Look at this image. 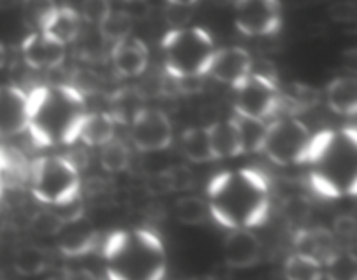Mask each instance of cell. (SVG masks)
I'll return each instance as SVG.
<instances>
[{"instance_id": "cell-33", "label": "cell", "mask_w": 357, "mask_h": 280, "mask_svg": "<svg viewBox=\"0 0 357 280\" xmlns=\"http://www.w3.org/2000/svg\"><path fill=\"white\" fill-rule=\"evenodd\" d=\"M63 226V219L56 215V211H42L31 218V232L40 237H56Z\"/></svg>"}, {"instance_id": "cell-24", "label": "cell", "mask_w": 357, "mask_h": 280, "mask_svg": "<svg viewBox=\"0 0 357 280\" xmlns=\"http://www.w3.org/2000/svg\"><path fill=\"white\" fill-rule=\"evenodd\" d=\"M181 150H183L185 157L194 164H208L216 160L206 127L187 129L181 134Z\"/></svg>"}, {"instance_id": "cell-13", "label": "cell", "mask_w": 357, "mask_h": 280, "mask_svg": "<svg viewBox=\"0 0 357 280\" xmlns=\"http://www.w3.org/2000/svg\"><path fill=\"white\" fill-rule=\"evenodd\" d=\"M58 247L66 258H80L89 254L98 246V232L86 216L63 223L58 232Z\"/></svg>"}, {"instance_id": "cell-9", "label": "cell", "mask_w": 357, "mask_h": 280, "mask_svg": "<svg viewBox=\"0 0 357 280\" xmlns=\"http://www.w3.org/2000/svg\"><path fill=\"white\" fill-rule=\"evenodd\" d=\"M282 6L279 0L236 2V26L246 37H268L281 30Z\"/></svg>"}, {"instance_id": "cell-21", "label": "cell", "mask_w": 357, "mask_h": 280, "mask_svg": "<svg viewBox=\"0 0 357 280\" xmlns=\"http://www.w3.org/2000/svg\"><path fill=\"white\" fill-rule=\"evenodd\" d=\"M328 107L342 117H352L357 111V80L354 77H337L326 89Z\"/></svg>"}, {"instance_id": "cell-19", "label": "cell", "mask_w": 357, "mask_h": 280, "mask_svg": "<svg viewBox=\"0 0 357 280\" xmlns=\"http://www.w3.org/2000/svg\"><path fill=\"white\" fill-rule=\"evenodd\" d=\"M80 28H82V17H80L79 10L70 6H63L52 10V14L45 20L38 31L44 33L45 37L66 45L77 40V37L80 35Z\"/></svg>"}, {"instance_id": "cell-5", "label": "cell", "mask_w": 357, "mask_h": 280, "mask_svg": "<svg viewBox=\"0 0 357 280\" xmlns=\"http://www.w3.org/2000/svg\"><path fill=\"white\" fill-rule=\"evenodd\" d=\"M215 52V40L204 28H173L162 38L164 68L173 80L202 79Z\"/></svg>"}, {"instance_id": "cell-8", "label": "cell", "mask_w": 357, "mask_h": 280, "mask_svg": "<svg viewBox=\"0 0 357 280\" xmlns=\"http://www.w3.org/2000/svg\"><path fill=\"white\" fill-rule=\"evenodd\" d=\"M309 127L293 115L272 118L265 125V136L260 152L278 166H295L303 164L307 150L310 146Z\"/></svg>"}, {"instance_id": "cell-6", "label": "cell", "mask_w": 357, "mask_h": 280, "mask_svg": "<svg viewBox=\"0 0 357 280\" xmlns=\"http://www.w3.org/2000/svg\"><path fill=\"white\" fill-rule=\"evenodd\" d=\"M30 188L38 202L59 208L80 197L79 169L65 155H45L30 167Z\"/></svg>"}, {"instance_id": "cell-36", "label": "cell", "mask_w": 357, "mask_h": 280, "mask_svg": "<svg viewBox=\"0 0 357 280\" xmlns=\"http://www.w3.org/2000/svg\"><path fill=\"white\" fill-rule=\"evenodd\" d=\"M328 14L335 23H352L357 16V7L352 0H338L331 3Z\"/></svg>"}, {"instance_id": "cell-42", "label": "cell", "mask_w": 357, "mask_h": 280, "mask_svg": "<svg viewBox=\"0 0 357 280\" xmlns=\"http://www.w3.org/2000/svg\"><path fill=\"white\" fill-rule=\"evenodd\" d=\"M167 3H178V6H187V7H194L199 0H166Z\"/></svg>"}, {"instance_id": "cell-17", "label": "cell", "mask_w": 357, "mask_h": 280, "mask_svg": "<svg viewBox=\"0 0 357 280\" xmlns=\"http://www.w3.org/2000/svg\"><path fill=\"white\" fill-rule=\"evenodd\" d=\"M112 63L121 77H139L149 65V49L139 38H126L112 45Z\"/></svg>"}, {"instance_id": "cell-45", "label": "cell", "mask_w": 357, "mask_h": 280, "mask_svg": "<svg viewBox=\"0 0 357 280\" xmlns=\"http://www.w3.org/2000/svg\"><path fill=\"white\" fill-rule=\"evenodd\" d=\"M126 3H143L145 0H124Z\"/></svg>"}, {"instance_id": "cell-11", "label": "cell", "mask_w": 357, "mask_h": 280, "mask_svg": "<svg viewBox=\"0 0 357 280\" xmlns=\"http://www.w3.org/2000/svg\"><path fill=\"white\" fill-rule=\"evenodd\" d=\"M253 70V58L243 47L216 49L206 75L213 77L218 82L227 84L234 89L239 86Z\"/></svg>"}, {"instance_id": "cell-22", "label": "cell", "mask_w": 357, "mask_h": 280, "mask_svg": "<svg viewBox=\"0 0 357 280\" xmlns=\"http://www.w3.org/2000/svg\"><path fill=\"white\" fill-rule=\"evenodd\" d=\"M143 108H145V100H143L142 93L135 87H122V89L115 91L110 96V110H108V114L117 122V125H128L131 124L136 114Z\"/></svg>"}, {"instance_id": "cell-38", "label": "cell", "mask_w": 357, "mask_h": 280, "mask_svg": "<svg viewBox=\"0 0 357 280\" xmlns=\"http://www.w3.org/2000/svg\"><path fill=\"white\" fill-rule=\"evenodd\" d=\"M333 235L337 240H344V242H354L356 239V219L352 216H340L335 219L333 225Z\"/></svg>"}, {"instance_id": "cell-25", "label": "cell", "mask_w": 357, "mask_h": 280, "mask_svg": "<svg viewBox=\"0 0 357 280\" xmlns=\"http://www.w3.org/2000/svg\"><path fill=\"white\" fill-rule=\"evenodd\" d=\"M132 16L126 10H114L112 9L108 13V16L98 24V30H100V37L105 42H110L112 45L117 44V42L126 40L129 38L132 31Z\"/></svg>"}, {"instance_id": "cell-12", "label": "cell", "mask_w": 357, "mask_h": 280, "mask_svg": "<svg viewBox=\"0 0 357 280\" xmlns=\"http://www.w3.org/2000/svg\"><path fill=\"white\" fill-rule=\"evenodd\" d=\"M28 98L16 86H0V138L17 136L26 131Z\"/></svg>"}, {"instance_id": "cell-27", "label": "cell", "mask_w": 357, "mask_h": 280, "mask_svg": "<svg viewBox=\"0 0 357 280\" xmlns=\"http://www.w3.org/2000/svg\"><path fill=\"white\" fill-rule=\"evenodd\" d=\"M286 280H323V265L314 258L295 253L284 263Z\"/></svg>"}, {"instance_id": "cell-39", "label": "cell", "mask_w": 357, "mask_h": 280, "mask_svg": "<svg viewBox=\"0 0 357 280\" xmlns=\"http://www.w3.org/2000/svg\"><path fill=\"white\" fill-rule=\"evenodd\" d=\"M286 216L293 223L305 221L307 216H309V204L303 199H293L286 204Z\"/></svg>"}, {"instance_id": "cell-10", "label": "cell", "mask_w": 357, "mask_h": 280, "mask_svg": "<svg viewBox=\"0 0 357 280\" xmlns=\"http://www.w3.org/2000/svg\"><path fill=\"white\" fill-rule=\"evenodd\" d=\"M131 141L139 152L153 153L167 150L173 143V125L160 110L145 107L131 120Z\"/></svg>"}, {"instance_id": "cell-16", "label": "cell", "mask_w": 357, "mask_h": 280, "mask_svg": "<svg viewBox=\"0 0 357 280\" xmlns=\"http://www.w3.org/2000/svg\"><path fill=\"white\" fill-rule=\"evenodd\" d=\"M296 253L314 258L321 265H326L340 251L337 237L328 228H300L295 235Z\"/></svg>"}, {"instance_id": "cell-40", "label": "cell", "mask_w": 357, "mask_h": 280, "mask_svg": "<svg viewBox=\"0 0 357 280\" xmlns=\"http://www.w3.org/2000/svg\"><path fill=\"white\" fill-rule=\"evenodd\" d=\"M13 159L7 155V152L0 150V197H2V192L6 188V180H7V174L13 171Z\"/></svg>"}, {"instance_id": "cell-7", "label": "cell", "mask_w": 357, "mask_h": 280, "mask_svg": "<svg viewBox=\"0 0 357 280\" xmlns=\"http://www.w3.org/2000/svg\"><path fill=\"white\" fill-rule=\"evenodd\" d=\"M234 111L237 117L267 124L281 111V89L274 73L251 70L250 75L234 87Z\"/></svg>"}, {"instance_id": "cell-31", "label": "cell", "mask_w": 357, "mask_h": 280, "mask_svg": "<svg viewBox=\"0 0 357 280\" xmlns=\"http://www.w3.org/2000/svg\"><path fill=\"white\" fill-rule=\"evenodd\" d=\"M234 117H236L237 125H239L244 153L260 152L261 141H264V136H265V125L267 124L258 120H251V118L237 117V115H234Z\"/></svg>"}, {"instance_id": "cell-3", "label": "cell", "mask_w": 357, "mask_h": 280, "mask_svg": "<svg viewBox=\"0 0 357 280\" xmlns=\"http://www.w3.org/2000/svg\"><path fill=\"white\" fill-rule=\"evenodd\" d=\"M303 164H309L310 183L323 197H354L357 192L356 127L326 129L312 134Z\"/></svg>"}, {"instance_id": "cell-46", "label": "cell", "mask_w": 357, "mask_h": 280, "mask_svg": "<svg viewBox=\"0 0 357 280\" xmlns=\"http://www.w3.org/2000/svg\"><path fill=\"white\" fill-rule=\"evenodd\" d=\"M194 280H215L213 277H201V279H194Z\"/></svg>"}, {"instance_id": "cell-44", "label": "cell", "mask_w": 357, "mask_h": 280, "mask_svg": "<svg viewBox=\"0 0 357 280\" xmlns=\"http://www.w3.org/2000/svg\"><path fill=\"white\" fill-rule=\"evenodd\" d=\"M49 280H68V279H66V274H59V275H54V277H51Z\"/></svg>"}, {"instance_id": "cell-14", "label": "cell", "mask_w": 357, "mask_h": 280, "mask_svg": "<svg viewBox=\"0 0 357 280\" xmlns=\"http://www.w3.org/2000/svg\"><path fill=\"white\" fill-rule=\"evenodd\" d=\"M24 63L33 70H54L65 61V45L45 37L40 31L30 33L21 44Z\"/></svg>"}, {"instance_id": "cell-43", "label": "cell", "mask_w": 357, "mask_h": 280, "mask_svg": "<svg viewBox=\"0 0 357 280\" xmlns=\"http://www.w3.org/2000/svg\"><path fill=\"white\" fill-rule=\"evenodd\" d=\"M6 61H7V51H6V47H3L2 42H0V70L6 66Z\"/></svg>"}, {"instance_id": "cell-4", "label": "cell", "mask_w": 357, "mask_h": 280, "mask_svg": "<svg viewBox=\"0 0 357 280\" xmlns=\"http://www.w3.org/2000/svg\"><path fill=\"white\" fill-rule=\"evenodd\" d=\"M108 280H164L166 249L155 232L121 230L108 235L103 246Z\"/></svg>"}, {"instance_id": "cell-29", "label": "cell", "mask_w": 357, "mask_h": 280, "mask_svg": "<svg viewBox=\"0 0 357 280\" xmlns=\"http://www.w3.org/2000/svg\"><path fill=\"white\" fill-rule=\"evenodd\" d=\"M208 204L195 195H183L174 202V216L180 223L188 226L202 225L208 218Z\"/></svg>"}, {"instance_id": "cell-2", "label": "cell", "mask_w": 357, "mask_h": 280, "mask_svg": "<svg viewBox=\"0 0 357 280\" xmlns=\"http://www.w3.org/2000/svg\"><path fill=\"white\" fill-rule=\"evenodd\" d=\"M28 125L35 146L73 145L87 114L86 98L70 84L38 86L26 93Z\"/></svg>"}, {"instance_id": "cell-15", "label": "cell", "mask_w": 357, "mask_h": 280, "mask_svg": "<svg viewBox=\"0 0 357 280\" xmlns=\"http://www.w3.org/2000/svg\"><path fill=\"white\" fill-rule=\"evenodd\" d=\"M261 244L250 228H236L229 233L223 246L225 263L236 270L255 267L260 260Z\"/></svg>"}, {"instance_id": "cell-41", "label": "cell", "mask_w": 357, "mask_h": 280, "mask_svg": "<svg viewBox=\"0 0 357 280\" xmlns=\"http://www.w3.org/2000/svg\"><path fill=\"white\" fill-rule=\"evenodd\" d=\"M65 274H66V279H68V280H96L94 274H91L89 270H84V268H80V270L65 272Z\"/></svg>"}, {"instance_id": "cell-26", "label": "cell", "mask_w": 357, "mask_h": 280, "mask_svg": "<svg viewBox=\"0 0 357 280\" xmlns=\"http://www.w3.org/2000/svg\"><path fill=\"white\" fill-rule=\"evenodd\" d=\"M319 101V93L314 87L305 84H293L289 93H281V108L291 115L302 114V111L314 108Z\"/></svg>"}, {"instance_id": "cell-35", "label": "cell", "mask_w": 357, "mask_h": 280, "mask_svg": "<svg viewBox=\"0 0 357 280\" xmlns=\"http://www.w3.org/2000/svg\"><path fill=\"white\" fill-rule=\"evenodd\" d=\"M24 3H26L28 21L33 23L38 30H40L42 24L45 23V20L51 16L52 10L58 7L54 0H24Z\"/></svg>"}, {"instance_id": "cell-34", "label": "cell", "mask_w": 357, "mask_h": 280, "mask_svg": "<svg viewBox=\"0 0 357 280\" xmlns=\"http://www.w3.org/2000/svg\"><path fill=\"white\" fill-rule=\"evenodd\" d=\"M112 10L110 0H82L80 3V17L89 24H100Z\"/></svg>"}, {"instance_id": "cell-32", "label": "cell", "mask_w": 357, "mask_h": 280, "mask_svg": "<svg viewBox=\"0 0 357 280\" xmlns=\"http://www.w3.org/2000/svg\"><path fill=\"white\" fill-rule=\"evenodd\" d=\"M160 183L166 192H187L194 187V174L185 166H173L160 174Z\"/></svg>"}, {"instance_id": "cell-47", "label": "cell", "mask_w": 357, "mask_h": 280, "mask_svg": "<svg viewBox=\"0 0 357 280\" xmlns=\"http://www.w3.org/2000/svg\"><path fill=\"white\" fill-rule=\"evenodd\" d=\"M234 2H239V0H234Z\"/></svg>"}, {"instance_id": "cell-28", "label": "cell", "mask_w": 357, "mask_h": 280, "mask_svg": "<svg viewBox=\"0 0 357 280\" xmlns=\"http://www.w3.org/2000/svg\"><path fill=\"white\" fill-rule=\"evenodd\" d=\"M100 148V164L107 173L117 174L128 169L129 162H131V152L124 141L114 138Z\"/></svg>"}, {"instance_id": "cell-37", "label": "cell", "mask_w": 357, "mask_h": 280, "mask_svg": "<svg viewBox=\"0 0 357 280\" xmlns=\"http://www.w3.org/2000/svg\"><path fill=\"white\" fill-rule=\"evenodd\" d=\"M167 3V2H166ZM166 21L173 28H183L192 17V7L178 6V3H167L166 6Z\"/></svg>"}, {"instance_id": "cell-23", "label": "cell", "mask_w": 357, "mask_h": 280, "mask_svg": "<svg viewBox=\"0 0 357 280\" xmlns=\"http://www.w3.org/2000/svg\"><path fill=\"white\" fill-rule=\"evenodd\" d=\"M13 268L21 277H38L49 268V254L38 246H23L14 253Z\"/></svg>"}, {"instance_id": "cell-18", "label": "cell", "mask_w": 357, "mask_h": 280, "mask_svg": "<svg viewBox=\"0 0 357 280\" xmlns=\"http://www.w3.org/2000/svg\"><path fill=\"white\" fill-rule=\"evenodd\" d=\"M206 131H208V138L216 160L232 159V157H239L244 153L236 117L229 118V120L213 122V124L206 125Z\"/></svg>"}, {"instance_id": "cell-30", "label": "cell", "mask_w": 357, "mask_h": 280, "mask_svg": "<svg viewBox=\"0 0 357 280\" xmlns=\"http://www.w3.org/2000/svg\"><path fill=\"white\" fill-rule=\"evenodd\" d=\"M328 280H357V260L352 251H338L323 267Z\"/></svg>"}, {"instance_id": "cell-20", "label": "cell", "mask_w": 357, "mask_h": 280, "mask_svg": "<svg viewBox=\"0 0 357 280\" xmlns=\"http://www.w3.org/2000/svg\"><path fill=\"white\" fill-rule=\"evenodd\" d=\"M115 127H117V122L112 118L108 111H93V114L87 111L80 125L79 139L86 146L100 148L115 138Z\"/></svg>"}, {"instance_id": "cell-1", "label": "cell", "mask_w": 357, "mask_h": 280, "mask_svg": "<svg viewBox=\"0 0 357 280\" xmlns=\"http://www.w3.org/2000/svg\"><path fill=\"white\" fill-rule=\"evenodd\" d=\"M208 211L216 223L229 230L255 228L271 212V185L257 169L220 173L208 185Z\"/></svg>"}]
</instances>
